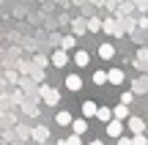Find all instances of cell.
<instances>
[{"mask_svg": "<svg viewBox=\"0 0 148 145\" xmlns=\"http://www.w3.org/2000/svg\"><path fill=\"white\" fill-rule=\"evenodd\" d=\"M134 101V93H123L121 96V104H132Z\"/></svg>", "mask_w": 148, "mask_h": 145, "instance_id": "22", "label": "cell"}, {"mask_svg": "<svg viewBox=\"0 0 148 145\" xmlns=\"http://www.w3.org/2000/svg\"><path fill=\"white\" fill-rule=\"evenodd\" d=\"M74 63H77V66H88L90 63V55L85 52V49H77V52H74Z\"/></svg>", "mask_w": 148, "mask_h": 145, "instance_id": "9", "label": "cell"}, {"mask_svg": "<svg viewBox=\"0 0 148 145\" xmlns=\"http://www.w3.org/2000/svg\"><path fill=\"white\" fill-rule=\"evenodd\" d=\"M90 80H93V85H96V88H101V85L107 82V71H96V74L90 77Z\"/></svg>", "mask_w": 148, "mask_h": 145, "instance_id": "16", "label": "cell"}, {"mask_svg": "<svg viewBox=\"0 0 148 145\" xmlns=\"http://www.w3.org/2000/svg\"><path fill=\"white\" fill-rule=\"evenodd\" d=\"M132 145H148V140H145V134H143V131L132 137Z\"/></svg>", "mask_w": 148, "mask_h": 145, "instance_id": "21", "label": "cell"}, {"mask_svg": "<svg viewBox=\"0 0 148 145\" xmlns=\"http://www.w3.org/2000/svg\"><path fill=\"white\" fill-rule=\"evenodd\" d=\"M52 63H55V69H63V66L69 63V55H66V49H58V52L52 55Z\"/></svg>", "mask_w": 148, "mask_h": 145, "instance_id": "4", "label": "cell"}, {"mask_svg": "<svg viewBox=\"0 0 148 145\" xmlns=\"http://www.w3.org/2000/svg\"><path fill=\"white\" fill-rule=\"evenodd\" d=\"M71 30L77 33V36H85V33H88V27H85L82 19H74V22H71Z\"/></svg>", "mask_w": 148, "mask_h": 145, "instance_id": "13", "label": "cell"}, {"mask_svg": "<svg viewBox=\"0 0 148 145\" xmlns=\"http://www.w3.org/2000/svg\"><path fill=\"white\" fill-rule=\"evenodd\" d=\"M99 58L112 60V58H115V47H112V44H101V47H99Z\"/></svg>", "mask_w": 148, "mask_h": 145, "instance_id": "6", "label": "cell"}, {"mask_svg": "<svg viewBox=\"0 0 148 145\" xmlns=\"http://www.w3.org/2000/svg\"><path fill=\"white\" fill-rule=\"evenodd\" d=\"M115 140H118V145H132V140H129V137H123V134H118Z\"/></svg>", "mask_w": 148, "mask_h": 145, "instance_id": "24", "label": "cell"}, {"mask_svg": "<svg viewBox=\"0 0 148 145\" xmlns=\"http://www.w3.org/2000/svg\"><path fill=\"white\" fill-rule=\"evenodd\" d=\"M93 118H99V120H110L112 118V110H107V107H96V115Z\"/></svg>", "mask_w": 148, "mask_h": 145, "instance_id": "14", "label": "cell"}, {"mask_svg": "<svg viewBox=\"0 0 148 145\" xmlns=\"http://www.w3.org/2000/svg\"><path fill=\"white\" fill-rule=\"evenodd\" d=\"M66 88H69L71 93H77V91H82V80H79L77 74H71V77H66Z\"/></svg>", "mask_w": 148, "mask_h": 145, "instance_id": "5", "label": "cell"}, {"mask_svg": "<svg viewBox=\"0 0 148 145\" xmlns=\"http://www.w3.org/2000/svg\"><path fill=\"white\" fill-rule=\"evenodd\" d=\"M71 129H74V134H85V131H88V120H74L71 118Z\"/></svg>", "mask_w": 148, "mask_h": 145, "instance_id": "12", "label": "cell"}, {"mask_svg": "<svg viewBox=\"0 0 148 145\" xmlns=\"http://www.w3.org/2000/svg\"><path fill=\"white\" fill-rule=\"evenodd\" d=\"M145 88H148V80H137L134 82V91H145Z\"/></svg>", "mask_w": 148, "mask_h": 145, "instance_id": "23", "label": "cell"}, {"mask_svg": "<svg viewBox=\"0 0 148 145\" xmlns=\"http://www.w3.org/2000/svg\"><path fill=\"white\" fill-rule=\"evenodd\" d=\"M41 99L49 104V107H55V104L60 101V93L55 91V88H49V85H41Z\"/></svg>", "mask_w": 148, "mask_h": 145, "instance_id": "1", "label": "cell"}, {"mask_svg": "<svg viewBox=\"0 0 148 145\" xmlns=\"http://www.w3.org/2000/svg\"><path fill=\"white\" fill-rule=\"evenodd\" d=\"M58 145H82V142H79V134H71V137H66V140H60Z\"/></svg>", "mask_w": 148, "mask_h": 145, "instance_id": "19", "label": "cell"}, {"mask_svg": "<svg viewBox=\"0 0 148 145\" xmlns=\"http://www.w3.org/2000/svg\"><path fill=\"white\" fill-rule=\"evenodd\" d=\"M47 137H49V129H47V126H36V129H33V140H36V142H44Z\"/></svg>", "mask_w": 148, "mask_h": 145, "instance_id": "8", "label": "cell"}, {"mask_svg": "<svg viewBox=\"0 0 148 145\" xmlns=\"http://www.w3.org/2000/svg\"><path fill=\"white\" fill-rule=\"evenodd\" d=\"M129 129H132L134 134H140V131H145V120L143 118H129Z\"/></svg>", "mask_w": 148, "mask_h": 145, "instance_id": "10", "label": "cell"}, {"mask_svg": "<svg viewBox=\"0 0 148 145\" xmlns=\"http://www.w3.org/2000/svg\"><path fill=\"white\" fill-rule=\"evenodd\" d=\"M123 80H126V77H123V71H121V69H112L110 74H107V82H112V85H121Z\"/></svg>", "mask_w": 148, "mask_h": 145, "instance_id": "7", "label": "cell"}, {"mask_svg": "<svg viewBox=\"0 0 148 145\" xmlns=\"http://www.w3.org/2000/svg\"><path fill=\"white\" fill-rule=\"evenodd\" d=\"M90 145H104V142H99V140H96V142H90Z\"/></svg>", "mask_w": 148, "mask_h": 145, "instance_id": "25", "label": "cell"}, {"mask_svg": "<svg viewBox=\"0 0 148 145\" xmlns=\"http://www.w3.org/2000/svg\"><path fill=\"white\" fill-rule=\"evenodd\" d=\"M112 118H118V120L129 118V104H118V107L112 110Z\"/></svg>", "mask_w": 148, "mask_h": 145, "instance_id": "11", "label": "cell"}, {"mask_svg": "<svg viewBox=\"0 0 148 145\" xmlns=\"http://www.w3.org/2000/svg\"><path fill=\"white\" fill-rule=\"evenodd\" d=\"M74 44H77V38H74V36H63V41H60V47H63L66 52H69V49L74 47Z\"/></svg>", "mask_w": 148, "mask_h": 145, "instance_id": "18", "label": "cell"}, {"mask_svg": "<svg viewBox=\"0 0 148 145\" xmlns=\"http://www.w3.org/2000/svg\"><path fill=\"white\" fill-rule=\"evenodd\" d=\"M71 123V115L69 112H58V126H69Z\"/></svg>", "mask_w": 148, "mask_h": 145, "instance_id": "20", "label": "cell"}, {"mask_svg": "<svg viewBox=\"0 0 148 145\" xmlns=\"http://www.w3.org/2000/svg\"><path fill=\"white\" fill-rule=\"evenodd\" d=\"M107 134H110V137H118V134H123V123H121L118 118H115V120L110 118V120H107Z\"/></svg>", "mask_w": 148, "mask_h": 145, "instance_id": "3", "label": "cell"}, {"mask_svg": "<svg viewBox=\"0 0 148 145\" xmlns=\"http://www.w3.org/2000/svg\"><path fill=\"white\" fill-rule=\"evenodd\" d=\"M101 30H104L107 36H121V25H118L115 19H107V22H101Z\"/></svg>", "mask_w": 148, "mask_h": 145, "instance_id": "2", "label": "cell"}, {"mask_svg": "<svg viewBox=\"0 0 148 145\" xmlns=\"http://www.w3.org/2000/svg\"><path fill=\"white\" fill-rule=\"evenodd\" d=\"M85 27H88V33H96V30L101 27V22H99V19L93 16V19H88V22H85Z\"/></svg>", "mask_w": 148, "mask_h": 145, "instance_id": "17", "label": "cell"}, {"mask_svg": "<svg viewBox=\"0 0 148 145\" xmlns=\"http://www.w3.org/2000/svg\"><path fill=\"white\" fill-rule=\"evenodd\" d=\"M82 115H85V118H93V115H96V101H85L82 104Z\"/></svg>", "mask_w": 148, "mask_h": 145, "instance_id": "15", "label": "cell"}]
</instances>
